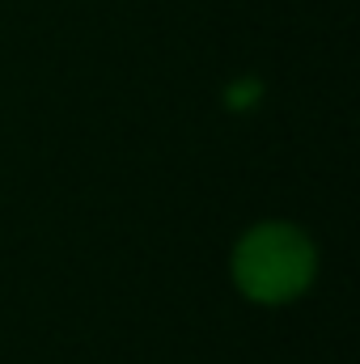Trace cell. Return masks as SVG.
Instances as JSON below:
<instances>
[{
  "instance_id": "1",
  "label": "cell",
  "mask_w": 360,
  "mask_h": 364,
  "mask_svg": "<svg viewBox=\"0 0 360 364\" xmlns=\"http://www.w3.org/2000/svg\"><path fill=\"white\" fill-rule=\"evenodd\" d=\"M318 272V250L297 225H255L242 233L233 250V279L259 305H288L297 301Z\"/></svg>"
}]
</instances>
